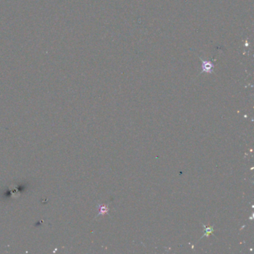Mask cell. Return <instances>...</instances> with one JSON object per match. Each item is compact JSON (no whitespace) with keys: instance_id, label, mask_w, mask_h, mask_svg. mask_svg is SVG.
I'll return each mask as SVG.
<instances>
[{"instance_id":"cell-2","label":"cell","mask_w":254,"mask_h":254,"mask_svg":"<svg viewBox=\"0 0 254 254\" xmlns=\"http://www.w3.org/2000/svg\"><path fill=\"white\" fill-rule=\"evenodd\" d=\"M109 212V208L106 205H98V215H104L106 214H108Z\"/></svg>"},{"instance_id":"cell-3","label":"cell","mask_w":254,"mask_h":254,"mask_svg":"<svg viewBox=\"0 0 254 254\" xmlns=\"http://www.w3.org/2000/svg\"><path fill=\"white\" fill-rule=\"evenodd\" d=\"M205 232H206V233H205L204 235H203V237L206 236H206H209L210 233H213V227H207V228H206V230H205Z\"/></svg>"},{"instance_id":"cell-1","label":"cell","mask_w":254,"mask_h":254,"mask_svg":"<svg viewBox=\"0 0 254 254\" xmlns=\"http://www.w3.org/2000/svg\"><path fill=\"white\" fill-rule=\"evenodd\" d=\"M213 69V63L210 61H202V72L210 73Z\"/></svg>"}]
</instances>
